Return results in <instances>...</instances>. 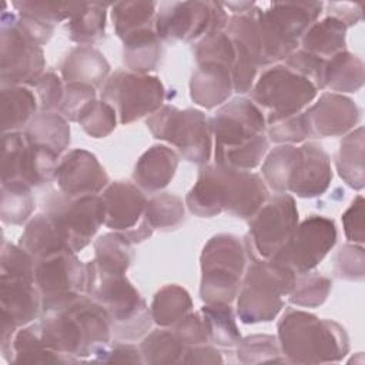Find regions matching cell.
<instances>
[{"label":"cell","mask_w":365,"mask_h":365,"mask_svg":"<svg viewBox=\"0 0 365 365\" xmlns=\"http://www.w3.org/2000/svg\"><path fill=\"white\" fill-rule=\"evenodd\" d=\"M267 200L268 188L258 174L205 164L200 168L185 204L192 214L202 218L227 211L237 218L250 220Z\"/></svg>","instance_id":"cell-1"},{"label":"cell","mask_w":365,"mask_h":365,"mask_svg":"<svg viewBox=\"0 0 365 365\" xmlns=\"http://www.w3.org/2000/svg\"><path fill=\"white\" fill-rule=\"evenodd\" d=\"M37 325L48 348L77 362L106 348L113 335L107 311L88 295L43 312Z\"/></svg>","instance_id":"cell-2"},{"label":"cell","mask_w":365,"mask_h":365,"mask_svg":"<svg viewBox=\"0 0 365 365\" xmlns=\"http://www.w3.org/2000/svg\"><path fill=\"white\" fill-rule=\"evenodd\" d=\"M278 342L287 362H338L349 351L345 329L314 314L287 308L278 322Z\"/></svg>","instance_id":"cell-3"},{"label":"cell","mask_w":365,"mask_h":365,"mask_svg":"<svg viewBox=\"0 0 365 365\" xmlns=\"http://www.w3.org/2000/svg\"><path fill=\"white\" fill-rule=\"evenodd\" d=\"M247 257L240 291L237 294V315L244 324L269 322L284 307V297L289 295L295 272L269 259L258 257L244 240Z\"/></svg>","instance_id":"cell-4"},{"label":"cell","mask_w":365,"mask_h":365,"mask_svg":"<svg viewBox=\"0 0 365 365\" xmlns=\"http://www.w3.org/2000/svg\"><path fill=\"white\" fill-rule=\"evenodd\" d=\"M87 295L107 311L111 334L123 341H134L144 335L153 322L151 312L125 274L101 272L93 261L87 262Z\"/></svg>","instance_id":"cell-5"},{"label":"cell","mask_w":365,"mask_h":365,"mask_svg":"<svg viewBox=\"0 0 365 365\" xmlns=\"http://www.w3.org/2000/svg\"><path fill=\"white\" fill-rule=\"evenodd\" d=\"M257 26L262 67L287 58L304 33L322 13V1H274L267 10L257 7Z\"/></svg>","instance_id":"cell-6"},{"label":"cell","mask_w":365,"mask_h":365,"mask_svg":"<svg viewBox=\"0 0 365 365\" xmlns=\"http://www.w3.org/2000/svg\"><path fill=\"white\" fill-rule=\"evenodd\" d=\"M245 244L231 234L211 237L201 252L200 297L205 304H231L247 268Z\"/></svg>","instance_id":"cell-7"},{"label":"cell","mask_w":365,"mask_h":365,"mask_svg":"<svg viewBox=\"0 0 365 365\" xmlns=\"http://www.w3.org/2000/svg\"><path fill=\"white\" fill-rule=\"evenodd\" d=\"M33 257L20 245L3 241L1 275H0V308L17 327L37 319L43 311L41 295L34 281Z\"/></svg>","instance_id":"cell-8"},{"label":"cell","mask_w":365,"mask_h":365,"mask_svg":"<svg viewBox=\"0 0 365 365\" xmlns=\"http://www.w3.org/2000/svg\"><path fill=\"white\" fill-rule=\"evenodd\" d=\"M145 123L155 138L174 145L187 161L201 167L210 161L212 131L202 111L163 106Z\"/></svg>","instance_id":"cell-9"},{"label":"cell","mask_w":365,"mask_h":365,"mask_svg":"<svg viewBox=\"0 0 365 365\" xmlns=\"http://www.w3.org/2000/svg\"><path fill=\"white\" fill-rule=\"evenodd\" d=\"M318 88L285 64L267 68L251 88V98L267 111V123L301 113L317 96Z\"/></svg>","instance_id":"cell-10"},{"label":"cell","mask_w":365,"mask_h":365,"mask_svg":"<svg viewBox=\"0 0 365 365\" xmlns=\"http://www.w3.org/2000/svg\"><path fill=\"white\" fill-rule=\"evenodd\" d=\"M228 19L225 7L218 1L161 3L154 30L160 40L188 43L224 30Z\"/></svg>","instance_id":"cell-11"},{"label":"cell","mask_w":365,"mask_h":365,"mask_svg":"<svg viewBox=\"0 0 365 365\" xmlns=\"http://www.w3.org/2000/svg\"><path fill=\"white\" fill-rule=\"evenodd\" d=\"M101 100L115 110L121 124H130L160 110L165 88L155 76L117 70L104 83Z\"/></svg>","instance_id":"cell-12"},{"label":"cell","mask_w":365,"mask_h":365,"mask_svg":"<svg viewBox=\"0 0 365 365\" xmlns=\"http://www.w3.org/2000/svg\"><path fill=\"white\" fill-rule=\"evenodd\" d=\"M44 212L51 217L66 247L73 252L81 251L106 220L100 195L67 197L54 192L44 200Z\"/></svg>","instance_id":"cell-13"},{"label":"cell","mask_w":365,"mask_h":365,"mask_svg":"<svg viewBox=\"0 0 365 365\" xmlns=\"http://www.w3.org/2000/svg\"><path fill=\"white\" fill-rule=\"evenodd\" d=\"M1 145V184L37 187L56 180L60 155L51 148L31 144L23 131L4 133Z\"/></svg>","instance_id":"cell-14"},{"label":"cell","mask_w":365,"mask_h":365,"mask_svg":"<svg viewBox=\"0 0 365 365\" xmlns=\"http://www.w3.org/2000/svg\"><path fill=\"white\" fill-rule=\"evenodd\" d=\"M34 281L41 295L43 312L87 295L88 272L76 252L61 251L36 261Z\"/></svg>","instance_id":"cell-15"},{"label":"cell","mask_w":365,"mask_h":365,"mask_svg":"<svg viewBox=\"0 0 365 365\" xmlns=\"http://www.w3.org/2000/svg\"><path fill=\"white\" fill-rule=\"evenodd\" d=\"M336 242L334 220L324 215H309L295 230L284 245L269 259L289 268L295 274L312 271Z\"/></svg>","instance_id":"cell-16"},{"label":"cell","mask_w":365,"mask_h":365,"mask_svg":"<svg viewBox=\"0 0 365 365\" xmlns=\"http://www.w3.org/2000/svg\"><path fill=\"white\" fill-rule=\"evenodd\" d=\"M0 34L1 86H33L43 76L46 64L43 48L24 36L14 13L3 11Z\"/></svg>","instance_id":"cell-17"},{"label":"cell","mask_w":365,"mask_h":365,"mask_svg":"<svg viewBox=\"0 0 365 365\" xmlns=\"http://www.w3.org/2000/svg\"><path fill=\"white\" fill-rule=\"evenodd\" d=\"M298 224V210L292 195L277 192L250 218L248 245L261 258H269L289 238Z\"/></svg>","instance_id":"cell-18"},{"label":"cell","mask_w":365,"mask_h":365,"mask_svg":"<svg viewBox=\"0 0 365 365\" xmlns=\"http://www.w3.org/2000/svg\"><path fill=\"white\" fill-rule=\"evenodd\" d=\"M210 125L215 140L214 154H218L245 145L265 134L267 120L252 100L235 97L215 111Z\"/></svg>","instance_id":"cell-19"},{"label":"cell","mask_w":365,"mask_h":365,"mask_svg":"<svg viewBox=\"0 0 365 365\" xmlns=\"http://www.w3.org/2000/svg\"><path fill=\"white\" fill-rule=\"evenodd\" d=\"M56 180L67 197L97 195L108 185V175L97 157L83 148L68 151L58 161Z\"/></svg>","instance_id":"cell-20"},{"label":"cell","mask_w":365,"mask_h":365,"mask_svg":"<svg viewBox=\"0 0 365 365\" xmlns=\"http://www.w3.org/2000/svg\"><path fill=\"white\" fill-rule=\"evenodd\" d=\"M311 137H336L348 133L361 118L358 106L338 93H324L305 110Z\"/></svg>","instance_id":"cell-21"},{"label":"cell","mask_w":365,"mask_h":365,"mask_svg":"<svg viewBox=\"0 0 365 365\" xmlns=\"http://www.w3.org/2000/svg\"><path fill=\"white\" fill-rule=\"evenodd\" d=\"M100 197L106 210V227L115 232H127L141 222L147 198L135 184L114 181L104 188Z\"/></svg>","instance_id":"cell-22"},{"label":"cell","mask_w":365,"mask_h":365,"mask_svg":"<svg viewBox=\"0 0 365 365\" xmlns=\"http://www.w3.org/2000/svg\"><path fill=\"white\" fill-rule=\"evenodd\" d=\"M331 180V161L327 151L315 141L304 143L299 147V160L289 192L301 198L318 197L328 190Z\"/></svg>","instance_id":"cell-23"},{"label":"cell","mask_w":365,"mask_h":365,"mask_svg":"<svg viewBox=\"0 0 365 365\" xmlns=\"http://www.w3.org/2000/svg\"><path fill=\"white\" fill-rule=\"evenodd\" d=\"M178 167V154L167 145H153L137 161L133 180L147 192H157L168 185Z\"/></svg>","instance_id":"cell-24"},{"label":"cell","mask_w":365,"mask_h":365,"mask_svg":"<svg viewBox=\"0 0 365 365\" xmlns=\"http://www.w3.org/2000/svg\"><path fill=\"white\" fill-rule=\"evenodd\" d=\"M231 70L221 64H198L190 80V96L192 101L205 108H214L231 96Z\"/></svg>","instance_id":"cell-25"},{"label":"cell","mask_w":365,"mask_h":365,"mask_svg":"<svg viewBox=\"0 0 365 365\" xmlns=\"http://www.w3.org/2000/svg\"><path fill=\"white\" fill-rule=\"evenodd\" d=\"M110 74L106 57L91 46H77L61 64V77L66 83H83L100 88Z\"/></svg>","instance_id":"cell-26"},{"label":"cell","mask_w":365,"mask_h":365,"mask_svg":"<svg viewBox=\"0 0 365 365\" xmlns=\"http://www.w3.org/2000/svg\"><path fill=\"white\" fill-rule=\"evenodd\" d=\"M108 3H71L67 30L70 38L81 46H91L106 37Z\"/></svg>","instance_id":"cell-27"},{"label":"cell","mask_w":365,"mask_h":365,"mask_svg":"<svg viewBox=\"0 0 365 365\" xmlns=\"http://www.w3.org/2000/svg\"><path fill=\"white\" fill-rule=\"evenodd\" d=\"M19 245L27 251L34 261H40L61 251H70L47 212L37 214L29 221L20 237Z\"/></svg>","instance_id":"cell-28"},{"label":"cell","mask_w":365,"mask_h":365,"mask_svg":"<svg viewBox=\"0 0 365 365\" xmlns=\"http://www.w3.org/2000/svg\"><path fill=\"white\" fill-rule=\"evenodd\" d=\"M7 362L10 364H74L77 361L48 348L41 339L38 325L31 324L16 332L11 342V349H10Z\"/></svg>","instance_id":"cell-29"},{"label":"cell","mask_w":365,"mask_h":365,"mask_svg":"<svg viewBox=\"0 0 365 365\" xmlns=\"http://www.w3.org/2000/svg\"><path fill=\"white\" fill-rule=\"evenodd\" d=\"M123 63L135 74H147L157 68L163 47L154 29H147L123 38Z\"/></svg>","instance_id":"cell-30"},{"label":"cell","mask_w":365,"mask_h":365,"mask_svg":"<svg viewBox=\"0 0 365 365\" xmlns=\"http://www.w3.org/2000/svg\"><path fill=\"white\" fill-rule=\"evenodd\" d=\"M364 86V63L362 60L344 50L325 60L322 74V90L331 93H355Z\"/></svg>","instance_id":"cell-31"},{"label":"cell","mask_w":365,"mask_h":365,"mask_svg":"<svg viewBox=\"0 0 365 365\" xmlns=\"http://www.w3.org/2000/svg\"><path fill=\"white\" fill-rule=\"evenodd\" d=\"M346 26L335 17L315 21L301 37L302 50L324 60L341 53L346 46Z\"/></svg>","instance_id":"cell-32"},{"label":"cell","mask_w":365,"mask_h":365,"mask_svg":"<svg viewBox=\"0 0 365 365\" xmlns=\"http://www.w3.org/2000/svg\"><path fill=\"white\" fill-rule=\"evenodd\" d=\"M1 128L3 133L26 128L36 115L37 100L24 86H1Z\"/></svg>","instance_id":"cell-33"},{"label":"cell","mask_w":365,"mask_h":365,"mask_svg":"<svg viewBox=\"0 0 365 365\" xmlns=\"http://www.w3.org/2000/svg\"><path fill=\"white\" fill-rule=\"evenodd\" d=\"M31 144L51 148L58 155L70 144V125L56 111H40L23 130Z\"/></svg>","instance_id":"cell-34"},{"label":"cell","mask_w":365,"mask_h":365,"mask_svg":"<svg viewBox=\"0 0 365 365\" xmlns=\"http://www.w3.org/2000/svg\"><path fill=\"white\" fill-rule=\"evenodd\" d=\"M336 170L339 177L354 190H362L365 185L364 175V127L348 133L336 153Z\"/></svg>","instance_id":"cell-35"},{"label":"cell","mask_w":365,"mask_h":365,"mask_svg":"<svg viewBox=\"0 0 365 365\" xmlns=\"http://www.w3.org/2000/svg\"><path fill=\"white\" fill-rule=\"evenodd\" d=\"M157 3L154 1H118L111 4V20L117 36L123 40L141 30L154 29Z\"/></svg>","instance_id":"cell-36"},{"label":"cell","mask_w":365,"mask_h":365,"mask_svg":"<svg viewBox=\"0 0 365 365\" xmlns=\"http://www.w3.org/2000/svg\"><path fill=\"white\" fill-rule=\"evenodd\" d=\"M299 160V147L284 144L275 147L265 158L261 170L264 181L275 192H288Z\"/></svg>","instance_id":"cell-37"},{"label":"cell","mask_w":365,"mask_h":365,"mask_svg":"<svg viewBox=\"0 0 365 365\" xmlns=\"http://www.w3.org/2000/svg\"><path fill=\"white\" fill-rule=\"evenodd\" d=\"M131 242L121 232H108L94 242V267L101 272L125 274L133 261Z\"/></svg>","instance_id":"cell-38"},{"label":"cell","mask_w":365,"mask_h":365,"mask_svg":"<svg viewBox=\"0 0 365 365\" xmlns=\"http://www.w3.org/2000/svg\"><path fill=\"white\" fill-rule=\"evenodd\" d=\"M192 308L190 294L177 284L158 289L151 302V318L161 328H171Z\"/></svg>","instance_id":"cell-39"},{"label":"cell","mask_w":365,"mask_h":365,"mask_svg":"<svg viewBox=\"0 0 365 365\" xmlns=\"http://www.w3.org/2000/svg\"><path fill=\"white\" fill-rule=\"evenodd\" d=\"M208 341L220 346H235L241 341V334L235 322L234 311L227 302H211L201 308Z\"/></svg>","instance_id":"cell-40"},{"label":"cell","mask_w":365,"mask_h":365,"mask_svg":"<svg viewBox=\"0 0 365 365\" xmlns=\"http://www.w3.org/2000/svg\"><path fill=\"white\" fill-rule=\"evenodd\" d=\"M143 364H175L181 362L185 345L173 329H155L140 344Z\"/></svg>","instance_id":"cell-41"},{"label":"cell","mask_w":365,"mask_h":365,"mask_svg":"<svg viewBox=\"0 0 365 365\" xmlns=\"http://www.w3.org/2000/svg\"><path fill=\"white\" fill-rule=\"evenodd\" d=\"M143 220L153 231L175 230L184 222L182 200L170 192H160L147 200Z\"/></svg>","instance_id":"cell-42"},{"label":"cell","mask_w":365,"mask_h":365,"mask_svg":"<svg viewBox=\"0 0 365 365\" xmlns=\"http://www.w3.org/2000/svg\"><path fill=\"white\" fill-rule=\"evenodd\" d=\"M34 210L31 187L21 182L1 184V221L6 224H23Z\"/></svg>","instance_id":"cell-43"},{"label":"cell","mask_w":365,"mask_h":365,"mask_svg":"<svg viewBox=\"0 0 365 365\" xmlns=\"http://www.w3.org/2000/svg\"><path fill=\"white\" fill-rule=\"evenodd\" d=\"M332 288V281L319 272L307 271L295 275L294 287L289 292V302L297 307L317 308L322 305Z\"/></svg>","instance_id":"cell-44"},{"label":"cell","mask_w":365,"mask_h":365,"mask_svg":"<svg viewBox=\"0 0 365 365\" xmlns=\"http://www.w3.org/2000/svg\"><path fill=\"white\" fill-rule=\"evenodd\" d=\"M192 51L197 66L214 63L228 67L232 71V66L235 61V48L227 31L221 30L204 36L194 44Z\"/></svg>","instance_id":"cell-45"},{"label":"cell","mask_w":365,"mask_h":365,"mask_svg":"<svg viewBox=\"0 0 365 365\" xmlns=\"http://www.w3.org/2000/svg\"><path fill=\"white\" fill-rule=\"evenodd\" d=\"M238 361L242 364H261V362H287L281 358L279 342L272 335H250L238 342L237 348Z\"/></svg>","instance_id":"cell-46"},{"label":"cell","mask_w":365,"mask_h":365,"mask_svg":"<svg viewBox=\"0 0 365 365\" xmlns=\"http://www.w3.org/2000/svg\"><path fill=\"white\" fill-rule=\"evenodd\" d=\"M77 123L88 135L94 138H104L114 131L117 113L107 101L93 100L83 108Z\"/></svg>","instance_id":"cell-47"},{"label":"cell","mask_w":365,"mask_h":365,"mask_svg":"<svg viewBox=\"0 0 365 365\" xmlns=\"http://www.w3.org/2000/svg\"><path fill=\"white\" fill-rule=\"evenodd\" d=\"M267 151H268V138L265 134H261L259 137H257L255 140L250 141L245 145H241L230 151L214 154V157H215V164L218 165L242 170V171H251L261 163Z\"/></svg>","instance_id":"cell-48"},{"label":"cell","mask_w":365,"mask_h":365,"mask_svg":"<svg viewBox=\"0 0 365 365\" xmlns=\"http://www.w3.org/2000/svg\"><path fill=\"white\" fill-rule=\"evenodd\" d=\"M268 137L274 143H301L311 137V128L305 111L268 124Z\"/></svg>","instance_id":"cell-49"},{"label":"cell","mask_w":365,"mask_h":365,"mask_svg":"<svg viewBox=\"0 0 365 365\" xmlns=\"http://www.w3.org/2000/svg\"><path fill=\"white\" fill-rule=\"evenodd\" d=\"M19 16H29L38 19L51 26L68 20L71 3H53V1H13Z\"/></svg>","instance_id":"cell-50"},{"label":"cell","mask_w":365,"mask_h":365,"mask_svg":"<svg viewBox=\"0 0 365 365\" xmlns=\"http://www.w3.org/2000/svg\"><path fill=\"white\" fill-rule=\"evenodd\" d=\"M335 274L348 281H362L365 277V252L362 245L345 244L335 255Z\"/></svg>","instance_id":"cell-51"},{"label":"cell","mask_w":365,"mask_h":365,"mask_svg":"<svg viewBox=\"0 0 365 365\" xmlns=\"http://www.w3.org/2000/svg\"><path fill=\"white\" fill-rule=\"evenodd\" d=\"M93 100H96V88L93 86L67 83L58 111L67 121H77L83 108Z\"/></svg>","instance_id":"cell-52"},{"label":"cell","mask_w":365,"mask_h":365,"mask_svg":"<svg viewBox=\"0 0 365 365\" xmlns=\"http://www.w3.org/2000/svg\"><path fill=\"white\" fill-rule=\"evenodd\" d=\"M288 68L294 70L299 76L308 78L311 83L315 84L318 90H322V74L325 67V60L314 56L305 50H295L292 51L284 63Z\"/></svg>","instance_id":"cell-53"},{"label":"cell","mask_w":365,"mask_h":365,"mask_svg":"<svg viewBox=\"0 0 365 365\" xmlns=\"http://www.w3.org/2000/svg\"><path fill=\"white\" fill-rule=\"evenodd\" d=\"M33 87L37 93L38 107L41 111H58L64 96V86L57 74L51 71L43 73Z\"/></svg>","instance_id":"cell-54"},{"label":"cell","mask_w":365,"mask_h":365,"mask_svg":"<svg viewBox=\"0 0 365 365\" xmlns=\"http://www.w3.org/2000/svg\"><path fill=\"white\" fill-rule=\"evenodd\" d=\"M171 328L185 346L201 345L208 342V335H207V329H205V324L201 312L190 311Z\"/></svg>","instance_id":"cell-55"},{"label":"cell","mask_w":365,"mask_h":365,"mask_svg":"<svg viewBox=\"0 0 365 365\" xmlns=\"http://www.w3.org/2000/svg\"><path fill=\"white\" fill-rule=\"evenodd\" d=\"M91 361L103 362V364H111V362L143 364V356L138 346L127 342H114V344H108L106 348L98 351Z\"/></svg>","instance_id":"cell-56"},{"label":"cell","mask_w":365,"mask_h":365,"mask_svg":"<svg viewBox=\"0 0 365 365\" xmlns=\"http://www.w3.org/2000/svg\"><path fill=\"white\" fill-rule=\"evenodd\" d=\"M342 224L345 235L354 244H362L365 240L364 228V197L358 195L348 210L342 214Z\"/></svg>","instance_id":"cell-57"},{"label":"cell","mask_w":365,"mask_h":365,"mask_svg":"<svg viewBox=\"0 0 365 365\" xmlns=\"http://www.w3.org/2000/svg\"><path fill=\"white\" fill-rule=\"evenodd\" d=\"M16 23L24 36L38 46L46 44L54 31V26L29 16L16 14Z\"/></svg>","instance_id":"cell-58"},{"label":"cell","mask_w":365,"mask_h":365,"mask_svg":"<svg viewBox=\"0 0 365 365\" xmlns=\"http://www.w3.org/2000/svg\"><path fill=\"white\" fill-rule=\"evenodd\" d=\"M181 362H188V364H221L222 358L221 354L205 344L201 345H190L185 346L184 355Z\"/></svg>","instance_id":"cell-59"},{"label":"cell","mask_w":365,"mask_h":365,"mask_svg":"<svg viewBox=\"0 0 365 365\" xmlns=\"http://www.w3.org/2000/svg\"><path fill=\"white\" fill-rule=\"evenodd\" d=\"M328 11L331 17L342 21L346 29L349 26H355L362 19L361 3H328Z\"/></svg>","instance_id":"cell-60"},{"label":"cell","mask_w":365,"mask_h":365,"mask_svg":"<svg viewBox=\"0 0 365 365\" xmlns=\"http://www.w3.org/2000/svg\"><path fill=\"white\" fill-rule=\"evenodd\" d=\"M222 6L230 9L234 14H242L251 10L255 6V3L254 1H231V3H222Z\"/></svg>","instance_id":"cell-61"}]
</instances>
